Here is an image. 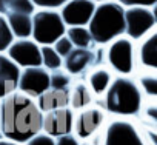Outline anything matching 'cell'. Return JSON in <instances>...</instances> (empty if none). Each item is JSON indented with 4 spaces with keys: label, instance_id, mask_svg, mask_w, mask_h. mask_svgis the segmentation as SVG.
Listing matches in <instances>:
<instances>
[{
    "label": "cell",
    "instance_id": "6da1fadb",
    "mask_svg": "<svg viewBox=\"0 0 157 145\" xmlns=\"http://www.w3.org/2000/svg\"><path fill=\"white\" fill-rule=\"evenodd\" d=\"M42 119L37 100L19 90L0 99V137L23 145L42 131Z\"/></svg>",
    "mask_w": 157,
    "mask_h": 145
},
{
    "label": "cell",
    "instance_id": "7a4b0ae2",
    "mask_svg": "<svg viewBox=\"0 0 157 145\" xmlns=\"http://www.w3.org/2000/svg\"><path fill=\"white\" fill-rule=\"evenodd\" d=\"M143 93L131 76H116L103 94V107L119 117L136 116L142 110Z\"/></svg>",
    "mask_w": 157,
    "mask_h": 145
},
{
    "label": "cell",
    "instance_id": "3957f363",
    "mask_svg": "<svg viewBox=\"0 0 157 145\" xmlns=\"http://www.w3.org/2000/svg\"><path fill=\"white\" fill-rule=\"evenodd\" d=\"M88 29L96 45L106 46L109 42L125 34V6L117 0L97 3Z\"/></svg>",
    "mask_w": 157,
    "mask_h": 145
},
{
    "label": "cell",
    "instance_id": "277c9868",
    "mask_svg": "<svg viewBox=\"0 0 157 145\" xmlns=\"http://www.w3.org/2000/svg\"><path fill=\"white\" fill-rule=\"evenodd\" d=\"M108 68L117 76H131L137 66L136 42L128 36H120L106 45L105 53Z\"/></svg>",
    "mask_w": 157,
    "mask_h": 145
},
{
    "label": "cell",
    "instance_id": "5b68a950",
    "mask_svg": "<svg viewBox=\"0 0 157 145\" xmlns=\"http://www.w3.org/2000/svg\"><path fill=\"white\" fill-rule=\"evenodd\" d=\"M66 25L59 10L37 8L33 14V34L31 37L42 45H54L57 39L65 36Z\"/></svg>",
    "mask_w": 157,
    "mask_h": 145
},
{
    "label": "cell",
    "instance_id": "8992f818",
    "mask_svg": "<svg viewBox=\"0 0 157 145\" xmlns=\"http://www.w3.org/2000/svg\"><path fill=\"white\" fill-rule=\"evenodd\" d=\"M105 120H106V110L100 107L90 105L83 110H78L74 114L72 134L80 142L91 140L103 128Z\"/></svg>",
    "mask_w": 157,
    "mask_h": 145
},
{
    "label": "cell",
    "instance_id": "52a82bcc",
    "mask_svg": "<svg viewBox=\"0 0 157 145\" xmlns=\"http://www.w3.org/2000/svg\"><path fill=\"white\" fill-rule=\"evenodd\" d=\"M102 145H146L137 127L125 119L116 117L109 120L103 130Z\"/></svg>",
    "mask_w": 157,
    "mask_h": 145
},
{
    "label": "cell",
    "instance_id": "ba28073f",
    "mask_svg": "<svg viewBox=\"0 0 157 145\" xmlns=\"http://www.w3.org/2000/svg\"><path fill=\"white\" fill-rule=\"evenodd\" d=\"M152 28H155V20L151 8L148 6H128L125 8V36L139 42Z\"/></svg>",
    "mask_w": 157,
    "mask_h": 145
},
{
    "label": "cell",
    "instance_id": "9c48e42d",
    "mask_svg": "<svg viewBox=\"0 0 157 145\" xmlns=\"http://www.w3.org/2000/svg\"><path fill=\"white\" fill-rule=\"evenodd\" d=\"M49 72L51 71L46 69L43 65L22 68L17 90L37 99L42 93H45L49 88Z\"/></svg>",
    "mask_w": 157,
    "mask_h": 145
},
{
    "label": "cell",
    "instance_id": "30bf717a",
    "mask_svg": "<svg viewBox=\"0 0 157 145\" xmlns=\"http://www.w3.org/2000/svg\"><path fill=\"white\" fill-rule=\"evenodd\" d=\"M6 54L16 62L20 68L28 66H37L42 65V51L40 45L33 39H14L11 46L8 48Z\"/></svg>",
    "mask_w": 157,
    "mask_h": 145
},
{
    "label": "cell",
    "instance_id": "8fae6325",
    "mask_svg": "<svg viewBox=\"0 0 157 145\" xmlns=\"http://www.w3.org/2000/svg\"><path fill=\"white\" fill-rule=\"evenodd\" d=\"M96 2L93 0H68L65 5H62L60 16L68 26H88L94 10Z\"/></svg>",
    "mask_w": 157,
    "mask_h": 145
},
{
    "label": "cell",
    "instance_id": "7c38bea8",
    "mask_svg": "<svg viewBox=\"0 0 157 145\" xmlns=\"http://www.w3.org/2000/svg\"><path fill=\"white\" fill-rule=\"evenodd\" d=\"M74 114H75V111H72L69 107L43 113L42 131H45L46 134H49L52 137H59V136L72 133Z\"/></svg>",
    "mask_w": 157,
    "mask_h": 145
},
{
    "label": "cell",
    "instance_id": "4fadbf2b",
    "mask_svg": "<svg viewBox=\"0 0 157 145\" xmlns=\"http://www.w3.org/2000/svg\"><path fill=\"white\" fill-rule=\"evenodd\" d=\"M136 53L137 65H140L145 71L157 72V26L139 40V45H136Z\"/></svg>",
    "mask_w": 157,
    "mask_h": 145
},
{
    "label": "cell",
    "instance_id": "5bb4252c",
    "mask_svg": "<svg viewBox=\"0 0 157 145\" xmlns=\"http://www.w3.org/2000/svg\"><path fill=\"white\" fill-rule=\"evenodd\" d=\"M20 71L22 68L6 53H0V99L17 90Z\"/></svg>",
    "mask_w": 157,
    "mask_h": 145
},
{
    "label": "cell",
    "instance_id": "9a60e30c",
    "mask_svg": "<svg viewBox=\"0 0 157 145\" xmlns=\"http://www.w3.org/2000/svg\"><path fill=\"white\" fill-rule=\"evenodd\" d=\"M94 59L96 54L91 48H72V51L63 59V69L71 76H78L94 63Z\"/></svg>",
    "mask_w": 157,
    "mask_h": 145
},
{
    "label": "cell",
    "instance_id": "2e32d148",
    "mask_svg": "<svg viewBox=\"0 0 157 145\" xmlns=\"http://www.w3.org/2000/svg\"><path fill=\"white\" fill-rule=\"evenodd\" d=\"M36 100L42 113L69 107V88H51L49 87Z\"/></svg>",
    "mask_w": 157,
    "mask_h": 145
},
{
    "label": "cell",
    "instance_id": "e0dca14e",
    "mask_svg": "<svg viewBox=\"0 0 157 145\" xmlns=\"http://www.w3.org/2000/svg\"><path fill=\"white\" fill-rule=\"evenodd\" d=\"M113 79H114L113 71L108 66L100 65V66L93 68V71L88 74V82L86 84H88L90 90L93 91V94L99 97V96L105 94V91L108 90V87L113 82Z\"/></svg>",
    "mask_w": 157,
    "mask_h": 145
},
{
    "label": "cell",
    "instance_id": "ac0fdd59",
    "mask_svg": "<svg viewBox=\"0 0 157 145\" xmlns=\"http://www.w3.org/2000/svg\"><path fill=\"white\" fill-rule=\"evenodd\" d=\"M94 94L90 90L88 84L85 82H75L69 87V108L72 111L83 110L90 105H93Z\"/></svg>",
    "mask_w": 157,
    "mask_h": 145
},
{
    "label": "cell",
    "instance_id": "d6986e66",
    "mask_svg": "<svg viewBox=\"0 0 157 145\" xmlns=\"http://www.w3.org/2000/svg\"><path fill=\"white\" fill-rule=\"evenodd\" d=\"M16 39H28L33 34V16L29 14H5Z\"/></svg>",
    "mask_w": 157,
    "mask_h": 145
},
{
    "label": "cell",
    "instance_id": "ffe728a7",
    "mask_svg": "<svg viewBox=\"0 0 157 145\" xmlns=\"http://www.w3.org/2000/svg\"><path fill=\"white\" fill-rule=\"evenodd\" d=\"M65 34L72 42L74 48H91L94 45L88 26H68Z\"/></svg>",
    "mask_w": 157,
    "mask_h": 145
},
{
    "label": "cell",
    "instance_id": "44dd1931",
    "mask_svg": "<svg viewBox=\"0 0 157 145\" xmlns=\"http://www.w3.org/2000/svg\"><path fill=\"white\" fill-rule=\"evenodd\" d=\"M33 0H2V13L3 14H29L36 11Z\"/></svg>",
    "mask_w": 157,
    "mask_h": 145
},
{
    "label": "cell",
    "instance_id": "7402d4cb",
    "mask_svg": "<svg viewBox=\"0 0 157 145\" xmlns=\"http://www.w3.org/2000/svg\"><path fill=\"white\" fill-rule=\"evenodd\" d=\"M40 51H42V65L46 69L54 71L63 68V57L54 49L52 45H42Z\"/></svg>",
    "mask_w": 157,
    "mask_h": 145
},
{
    "label": "cell",
    "instance_id": "603a6c76",
    "mask_svg": "<svg viewBox=\"0 0 157 145\" xmlns=\"http://www.w3.org/2000/svg\"><path fill=\"white\" fill-rule=\"evenodd\" d=\"M139 87L143 94L149 97H157V72L146 71L139 76Z\"/></svg>",
    "mask_w": 157,
    "mask_h": 145
},
{
    "label": "cell",
    "instance_id": "cb8c5ba5",
    "mask_svg": "<svg viewBox=\"0 0 157 145\" xmlns=\"http://www.w3.org/2000/svg\"><path fill=\"white\" fill-rule=\"evenodd\" d=\"M14 34L8 23V19L3 13H0V53H6L11 43L14 42Z\"/></svg>",
    "mask_w": 157,
    "mask_h": 145
},
{
    "label": "cell",
    "instance_id": "d4e9b609",
    "mask_svg": "<svg viewBox=\"0 0 157 145\" xmlns=\"http://www.w3.org/2000/svg\"><path fill=\"white\" fill-rule=\"evenodd\" d=\"M71 84H72V79L66 69L59 68V69H54L49 72V87L51 88H69Z\"/></svg>",
    "mask_w": 157,
    "mask_h": 145
},
{
    "label": "cell",
    "instance_id": "484cf974",
    "mask_svg": "<svg viewBox=\"0 0 157 145\" xmlns=\"http://www.w3.org/2000/svg\"><path fill=\"white\" fill-rule=\"evenodd\" d=\"M52 46H54V49H56V51H57L63 59H65V57L72 51V48H74L72 42L66 37V34H65V36H62L60 39H57V40L54 42V45H52Z\"/></svg>",
    "mask_w": 157,
    "mask_h": 145
},
{
    "label": "cell",
    "instance_id": "4316f807",
    "mask_svg": "<svg viewBox=\"0 0 157 145\" xmlns=\"http://www.w3.org/2000/svg\"><path fill=\"white\" fill-rule=\"evenodd\" d=\"M23 145H56V137L46 134L45 131H40L36 136H33L29 140H26Z\"/></svg>",
    "mask_w": 157,
    "mask_h": 145
},
{
    "label": "cell",
    "instance_id": "83f0119b",
    "mask_svg": "<svg viewBox=\"0 0 157 145\" xmlns=\"http://www.w3.org/2000/svg\"><path fill=\"white\" fill-rule=\"evenodd\" d=\"M36 8H48V10H60L68 0H33Z\"/></svg>",
    "mask_w": 157,
    "mask_h": 145
},
{
    "label": "cell",
    "instance_id": "f1b7e54d",
    "mask_svg": "<svg viewBox=\"0 0 157 145\" xmlns=\"http://www.w3.org/2000/svg\"><path fill=\"white\" fill-rule=\"evenodd\" d=\"M117 2L125 8H128V6H148V8H151L157 0H117Z\"/></svg>",
    "mask_w": 157,
    "mask_h": 145
},
{
    "label": "cell",
    "instance_id": "f546056e",
    "mask_svg": "<svg viewBox=\"0 0 157 145\" xmlns=\"http://www.w3.org/2000/svg\"><path fill=\"white\" fill-rule=\"evenodd\" d=\"M80 143L82 142L78 140L72 133H68V134L56 137V145H80Z\"/></svg>",
    "mask_w": 157,
    "mask_h": 145
},
{
    "label": "cell",
    "instance_id": "4dcf8cb0",
    "mask_svg": "<svg viewBox=\"0 0 157 145\" xmlns=\"http://www.w3.org/2000/svg\"><path fill=\"white\" fill-rule=\"evenodd\" d=\"M145 116L151 120V122H154L155 125H157V105H148L146 108H145Z\"/></svg>",
    "mask_w": 157,
    "mask_h": 145
},
{
    "label": "cell",
    "instance_id": "1f68e13d",
    "mask_svg": "<svg viewBox=\"0 0 157 145\" xmlns=\"http://www.w3.org/2000/svg\"><path fill=\"white\" fill-rule=\"evenodd\" d=\"M146 136L149 137V140H151L154 145H157V133H155V131H152V130H146Z\"/></svg>",
    "mask_w": 157,
    "mask_h": 145
},
{
    "label": "cell",
    "instance_id": "d6a6232c",
    "mask_svg": "<svg viewBox=\"0 0 157 145\" xmlns=\"http://www.w3.org/2000/svg\"><path fill=\"white\" fill-rule=\"evenodd\" d=\"M0 145H22V143H17V142H13V140H8V139L0 137Z\"/></svg>",
    "mask_w": 157,
    "mask_h": 145
},
{
    "label": "cell",
    "instance_id": "836d02e7",
    "mask_svg": "<svg viewBox=\"0 0 157 145\" xmlns=\"http://www.w3.org/2000/svg\"><path fill=\"white\" fill-rule=\"evenodd\" d=\"M151 11H152V16H154V20H155V26H157V2L151 6Z\"/></svg>",
    "mask_w": 157,
    "mask_h": 145
},
{
    "label": "cell",
    "instance_id": "e575fe53",
    "mask_svg": "<svg viewBox=\"0 0 157 145\" xmlns=\"http://www.w3.org/2000/svg\"><path fill=\"white\" fill-rule=\"evenodd\" d=\"M80 145H93V143H91V142H90V140H86V142H82V143H80Z\"/></svg>",
    "mask_w": 157,
    "mask_h": 145
},
{
    "label": "cell",
    "instance_id": "d590c367",
    "mask_svg": "<svg viewBox=\"0 0 157 145\" xmlns=\"http://www.w3.org/2000/svg\"><path fill=\"white\" fill-rule=\"evenodd\" d=\"M93 2H96V3H100V2H106V0H93Z\"/></svg>",
    "mask_w": 157,
    "mask_h": 145
},
{
    "label": "cell",
    "instance_id": "8d00e7d4",
    "mask_svg": "<svg viewBox=\"0 0 157 145\" xmlns=\"http://www.w3.org/2000/svg\"><path fill=\"white\" fill-rule=\"evenodd\" d=\"M0 13H2V0H0Z\"/></svg>",
    "mask_w": 157,
    "mask_h": 145
}]
</instances>
